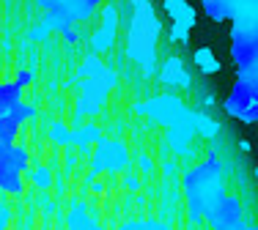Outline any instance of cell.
I'll use <instances>...</instances> for the list:
<instances>
[{"mask_svg": "<svg viewBox=\"0 0 258 230\" xmlns=\"http://www.w3.org/2000/svg\"><path fill=\"white\" fill-rule=\"evenodd\" d=\"M47 137L55 143V145H72V129L60 121H52L50 129H47Z\"/></svg>", "mask_w": 258, "mask_h": 230, "instance_id": "cell-20", "label": "cell"}, {"mask_svg": "<svg viewBox=\"0 0 258 230\" xmlns=\"http://www.w3.org/2000/svg\"><path fill=\"white\" fill-rule=\"evenodd\" d=\"M220 175H223V165H220V156L214 154V151L201 162L198 167H192V170L184 175L189 222L206 219V214L214 208V203L225 195L223 184H220Z\"/></svg>", "mask_w": 258, "mask_h": 230, "instance_id": "cell-1", "label": "cell"}, {"mask_svg": "<svg viewBox=\"0 0 258 230\" xmlns=\"http://www.w3.org/2000/svg\"><path fill=\"white\" fill-rule=\"evenodd\" d=\"M121 230H170L165 222H154V219H132L126 225H121Z\"/></svg>", "mask_w": 258, "mask_h": 230, "instance_id": "cell-22", "label": "cell"}, {"mask_svg": "<svg viewBox=\"0 0 258 230\" xmlns=\"http://www.w3.org/2000/svg\"><path fill=\"white\" fill-rule=\"evenodd\" d=\"M102 140V129L96 124H85V126H77V129H72V143L77 145L80 151H88L94 143Z\"/></svg>", "mask_w": 258, "mask_h": 230, "instance_id": "cell-17", "label": "cell"}, {"mask_svg": "<svg viewBox=\"0 0 258 230\" xmlns=\"http://www.w3.org/2000/svg\"><path fill=\"white\" fill-rule=\"evenodd\" d=\"M195 132L204 137H217L220 135V124L214 118H209L204 112H195Z\"/></svg>", "mask_w": 258, "mask_h": 230, "instance_id": "cell-21", "label": "cell"}, {"mask_svg": "<svg viewBox=\"0 0 258 230\" xmlns=\"http://www.w3.org/2000/svg\"><path fill=\"white\" fill-rule=\"evenodd\" d=\"M129 165V151L121 140H99L91 159V178L99 173H118Z\"/></svg>", "mask_w": 258, "mask_h": 230, "instance_id": "cell-8", "label": "cell"}, {"mask_svg": "<svg viewBox=\"0 0 258 230\" xmlns=\"http://www.w3.org/2000/svg\"><path fill=\"white\" fill-rule=\"evenodd\" d=\"M75 82L80 88L75 118H85V115H96L102 110V104L107 101V96H110V90L115 88L118 77H115V71L107 69L96 55H88L85 63L77 69V77L69 82V85H75Z\"/></svg>", "mask_w": 258, "mask_h": 230, "instance_id": "cell-2", "label": "cell"}, {"mask_svg": "<svg viewBox=\"0 0 258 230\" xmlns=\"http://www.w3.org/2000/svg\"><path fill=\"white\" fill-rule=\"evenodd\" d=\"M69 230H104V227L88 214L85 203H72V208H69Z\"/></svg>", "mask_w": 258, "mask_h": 230, "instance_id": "cell-15", "label": "cell"}, {"mask_svg": "<svg viewBox=\"0 0 258 230\" xmlns=\"http://www.w3.org/2000/svg\"><path fill=\"white\" fill-rule=\"evenodd\" d=\"M192 60L204 74H217L220 71V60L214 58V52L209 50V47H198V50L192 52Z\"/></svg>", "mask_w": 258, "mask_h": 230, "instance_id": "cell-19", "label": "cell"}, {"mask_svg": "<svg viewBox=\"0 0 258 230\" xmlns=\"http://www.w3.org/2000/svg\"><path fill=\"white\" fill-rule=\"evenodd\" d=\"M206 219L212 222L214 230H239V227L244 225V222H242V203H239V197L223 195L217 203H214V208L206 214Z\"/></svg>", "mask_w": 258, "mask_h": 230, "instance_id": "cell-11", "label": "cell"}, {"mask_svg": "<svg viewBox=\"0 0 258 230\" xmlns=\"http://www.w3.org/2000/svg\"><path fill=\"white\" fill-rule=\"evenodd\" d=\"M223 107L231 118H239L242 124H255L258 121V74L255 71H239V80L233 82V90Z\"/></svg>", "mask_w": 258, "mask_h": 230, "instance_id": "cell-4", "label": "cell"}, {"mask_svg": "<svg viewBox=\"0 0 258 230\" xmlns=\"http://www.w3.org/2000/svg\"><path fill=\"white\" fill-rule=\"evenodd\" d=\"M28 118H36V107L22 104V101L9 115H0V145H14L22 121H28Z\"/></svg>", "mask_w": 258, "mask_h": 230, "instance_id": "cell-13", "label": "cell"}, {"mask_svg": "<svg viewBox=\"0 0 258 230\" xmlns=\"http://www.w3.org/2000/svg\"><path fill=\"white\" fill-rule=\"evenodd\" d=\"M132 3V25H129L126 55L151 74L157 63V39H159V20L149 0H129Z\"/></svg>", "mask_w": 258, "mask_h": 230, "instance_id": "cell-3", "label": "cell"}, {"mask_svg": "<svg viewBox=\"0 0 258 230\" xmlns=\"http://www.w3.org/2000/svg\"><path fill=\"white\" fill-rule=\"evenodd\" d=\"M239 230H255V227H253V225H250V227H247V225H242V227H239Z\"/></svg>", "mask_w": 258, "mask_h": 230, "instance_id": "cell-30", "label": "cell"}, {"mask_svg": "<svg viewBox=\"0 0 258 230\" xmlns=\"http://www.w3.org/2000/svg\"><path fill=\"white\" fill-rule=\"evenodd\" d=\"M231 55L239 71H255L258 63V30L255 25H233Z\"/></svg>", "mask_w": 258, "mask_h": 230, "instance_id": "cell-7", "label": "cell"}, {"mask_svg": "<svg viewBox=\"0 0 258 230\" xmlns=\"http://www.w3.org/2000/svg\"><path fill=\"white\" fill-rule=\"evenodd\" d=\"M206 17L214 22H223V20H233L236 17V3L233 0H201Z\"/></svg>", "mask_w": 258, "mask_h": 230, "instance_id": "cell-16", "label": "cell"}, {"mask_svg": "<svg viewBox=\"0 0 258 230\" xmlns=\"http://www.w3.org/2000/svg\"><path fill=\"white\" fill-rule=\"evenodd\" d=\"M28 148L22 145H0V192L6 195H22V173L28 170Z\"/></svg>", "mask_w": 258, "mask_h": 230, "instance_id": "cell-5", "label": "cell"}, {"mask_svg": "<svg viewBox=\"0 0 258 230\" xmlns=\"http://www.w3.org/2000/svg\"><path fill=\"white\" fill-rule=\"evenodd\" d=\"M162 173H165V175H173V173H176V165H173V162H165V165H162Z\"/></svg>", "mask_w": 258, "mask_h": 230, "instance_id": "cell-29", "label": "cell"}, {"mask_svg": "<svg viewBox=\"0 0 258 230\" xmlns=\"http://www.w3.org/2000/svg\"><path fill=\"white\" fill-rule=\"evenodd\" d=\"M47 36H50V30H47L44 25H36V28H30V33H28V41H44Z\"/></svg>", "mask_w": 258, "mask_h": 230, "instance_id": "cell-24", "label": "cell"}, {"mask_svg": "<svg viewBox=\"0 0 258 230\" xmlns=\"http://www.w3.org/2000/svg\"><path fill=\"white\" fill-rule=\"evenodd\" d=\"M138 165H140V170H143V173H151V170H154V162H151V156H146V154H140Z\"/></svg>", "mask_w": 258, "mask_h": 230, "instance_id": "cell-26", "label": "cell"}, {"mask_svg": "<svg viewBox=\"0 0 258 230\" xmlns=\"http://www.w3.org/2000/svg\"><path fill=\"white\" fill-rule=\"evenodd\" d=\"M20 101H22V85H17V82L0 85V115H9Z\"/></svg>", "mask_w": 258, "mask_h": 230, "instance_id": "cell-18", "label": "cell"}, {"mask_svg": "<svg viewBox=\"0 0 258 230\" xmlns=\"http://www.w3.org/2000/svg\"><path fill=\"white\" fill-rule=\"evenodd\" d=\"M39 6L47 11V14H52V17H58V20H66L69 25H75V22L91 20V14L99 9V0H39Z\"/></svg>", "mask_w": 258, "mask_h": 230, "instance_id": "cell-10", "label": "cell"}, {"mask_svg": "<svg viewBox=\"0 0 258 230\" xmlns=\"http://www.w3.org/2000/svg\"><path fill=\"white\" fill-rule=\"evenodd\" d=\"M159 80H162L165 85H173V88H189V85H192L189 71L184 69L181 58H176V55H170L162 63V69H159Z\"/></svg>", "mask_w": 258, "mask_h": 230, "instance_id": "cell-14", "label": "cell"}, {"mask_svg": "<svg viewBox=\"0 0 258 230\" xmlns=\"http://www.w3.org/2000/svg\"><path fill=\"white\" fill-rule=\"evenodd\" d=\"M135 112L149 115V118H154L157 124L168 126V129L170 126H181V124H192L195 121V112L187 110L176 96H154V99H149V101H140V104H135Z\"/></svg>", "mask_w": 258, "mask_h": 230, "instance_id": "cell-6", "label": "cell"}, {"mask_svg": "<svg viewBox=\"0 0 258 230\" xmlns=\"http://www.w3.org/2000/svg\"><path fill=\"white\" fill-rule=\"evenodd\" d=\"M165 14L170 17V41L176 44H187L189 41V30L195 25V9L187 0H162Z\"/></svg>", "mask_w": 258, "mask_h": 230, "instance_id": "cell-9", "label": "cell"}, {"mask_svg": "<svg viewBox=\"0 0 258 230\" xmlns=\"http://www.w3.org/2000/svg\"><path fill=\"white\" fill-rule=\"evenodd\" d=\"M124 186H126V189H140V181L135 178V175H126V178H124Z\"/></svg>", "mask_w": 258, "mask_h": 230, "instance_id": "cell-27", "label": "cell"}, {"mask_svg": "<svg viewBox=\"0 0 258 230\" xmlns=\"http://www.w3.org/2000/svg\"><path fill=\"white\" fill-rule=\"evenodd\" d=\"M30 181H33L39 189H50V186H52V173H50V167H36V170L30 173Z\"/></svg>", "mask_w": 258, "mask_h": 230, "instance_id": "cell-23", "label": "cell"}, {"mask_svg": "<svg viewBox=\"0 0 258 230\" xmlns=\"http://www.w3.org/2000/svg\"><path fill=\"white\" fill-rule=\"evenodd\" d=\"M115 36H118V6L110 3L102 9V25L94 30V36H91V50L94 52L110 50Z\"/></svg>", "mask_w": 258, "mask_h": 230, "instance_id": "cell-12", "label": "cell"}, {"mask_svg": "<svg viewBox=\"0 0 258 230\" xmlns=\"http://www.w3.org/2000/svg\"><path fill=\"white\" fill-rule=\"evenodd\" d=\"M17 85H22V88H25V85H30V82H33V71H30V69H20V74H17Z\"/></svg>", "mask_w": 258, "mask_h": 230, "instance_id": "cell-25", "label": "cell"}, {"mask_svg": "<svg viewBox=\"0 0 258 230\" xmlns=\"http://www.w3.org/2000/svg\"><path fill=\"white\" fill-rule=\"evenodd\" d=\"M9 219H11L9 208H0V230H6V225H9Z\"/></svg>", "mask_w": 258, "mask_h": 230, "instance_id": "cell-28", "label": "cell"}]
</instances>
